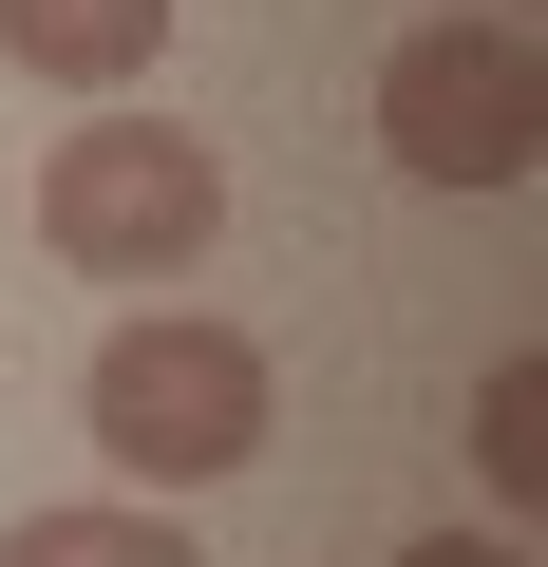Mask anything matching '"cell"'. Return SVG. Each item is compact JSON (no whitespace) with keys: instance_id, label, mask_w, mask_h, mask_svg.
<instances>
[{"instance_id":"1","label":"cell","mask_w":548,"mask_h":567,"mask_svg":"<svg viewBox=\"0 0 548 567\" xmlns=\"http://www.w3.org/2000/svg\"><path fill=\"white\" fill-rule=\"evenodd\" d=\"M76 416H95V454L170 511V492H227L246 454H265V416H285V379H265V341L246 322H114L95 341V379H76Z\"/></svg>"},{"instance_id":"2","label":"cell","mask_w":548,"mask_h":567,"mask_svg":"<svg viewBox=\"0 0 548 567\" xmlns=\"http://www.w3.org/2000/svg\"><path fill=\"white\" fill-rule=\"evenodd\" d=\"M208 227H227V171L170 114H95L39 152V246L76 284H170V265H208Z\"/></svg>"},{"instance_id":"3","label":"cell","mask_w":548,"mask_h":567,"mask_svg":"<svg viewBox=\"0 0 548 567\" xmlns=\"http://www.w3.org/2000/svg\"><path fill=\"white\" fill-rule=\"evenodd\" d=\"M379 152L416 189H529L548 171V58H529V20H416L379 58Z\"/></svg>"},{"instance_id":"4","label":"cell","mask_w":548,"mask_h":567,"mask_svg":"<svg viewBox=\"0 0 548 567\" xmlns=\"http://www.w3.org/2000/svg\"><path fill=\"white\" fill-rule=\"evenodd\" d=\"M0 58L58 76V95H133L170 58V0H0Z\"/></svg>"},{"instance_id":"5","label":"cell","mask_w":548,"mask_h":567,"mask_svg":"<svg viewBox=\"0 0 548 567\" xmlns=\"http://www.w3.org/2000/svg\"><path fill=\"white\" fill-rule=\"evenodd\" d=\"M0 567H189V529H170L152 492H114V511H20Z\"/></svg>"},{"instance_id":"6","label":"cell","mask_w":548,"mask_h":567,"mask_svg":"<svg viewBox=\"0 0 548 567\" xmlns=\"http://www.w3.org/2000/svg\"><path fill=\"white\" fill-rule=\"evenodd\" d=\"M473 473H492V492H548V360H492V398H473Z\"/></svg>"},{"instance_id":"7","label":"cell","mask_w":548,"mask_h":567,"mask_svg":"<svg viewBox=\"0 0 548 567\" xmlns=\"http://www.w3.org/2000/svg\"><path fill=\"white\" fill-rule=\"evenodd\" d=\"M397 567H529V548H492V529H416Z\"/></svg>"}]
</instances>
